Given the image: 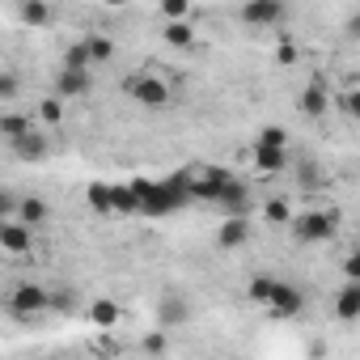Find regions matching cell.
Here are the masks:
<instances>
[{"label": "cell", "instance_id": "603a6c76", "mask_svg": "<svg viewBox=\"0 0 360 360\" xmlns=\"http://www.w3.org/2000/svg\"><path fill=\"white\" fill-rule=\"evenodd\" d=\"M191 5H195V0H161V13H165V22H174V18H191Z\"/></svg>", "mask_w": 360, "mask_h": 360}, {"label": "cell", "instance_id": "2e32d148", "mask_svg": "<svg viewBox=\"0 0 360 360\" xmlns=\"http://www.w3.org/2000/svg\"><path fill=\"white\" fill-rule=\"evenodd\" d=\"M165 43L169 47H195V22L191 18H174V22H165Z\"/></svg>", "mask_w": 360, "mask_h": 360}, {"label": "cell", "instance_id": "4dcf8cb0", "mask_svg": "<svg viewBox=\"0 0 360 360\" xmlns=\"http://www.w3.org/2000/svg\"><path fill=\"white\" fill-rule=\"evenodd\" d=\"M297 60V47H280V64H292Z\"/></svg>", "mask_w": 360, "mask_h": 360}, {"label": "cell", "instance_id": "7a4b0ae2", "mask_svg": "<svg viewBox=\"0 0 360 360\" xmlns=\"http://www.w3.org/2000/svg\"><path fill=\"white\" fill-rule=\"evenodd\" d=\"M339 208H326V212H301V217H288V225H292V238L297 242H326V238H335V229H339Z\"/></svg>", "mask_w": 360, "mask_h": 360}, {"label": "cell", "instance_id": "ac0fdd59", "mask_svg": "<svg viewBox=\"0 0 360 360\" xmlns=\"http://www.w3.org/2000/svg\"><path fill=\"white\" fill-rule=\"evenodd\" d=\"M81 47H85L89 64H106V60H115V43H110L106 34H85V39H81Z\"/></svg>", "mask_w": 360, "mask_h": 360}, {"label": "cell", "instance_id": "484cf974", "mask_svg": "<svg viewBox=\"0 0 360 360\" xmlns=\"http://www.w3.org/2000/svg\"><path fill=\"white\" fill-rule=\"evenodd\" d=\"M64 64H77V68H89V56H85V47H81V43H72V47L64 51Z\"/></svg>", "mask_w": 360, "mask_h": 360}, {"label": "cell", "instance_id": "3957f363", "mask_svg": "<svg viewBox=\"0 0 360 360\" xmlns=\"http://www.w3.org/2000/svg\"><path fill=\"white\" fill-rule=\"evenodd\" d=\"M288 18V0H246L242 5V22L263 30V26H280Z\"/></svg>", "mask_w": 360, "mask_h": 360}, {"label": "cell", "instance_id": "44dd1931", "mask_svg": "<svg viewBox=\"0 0 360 360\" xmlns=\"http://www.w3.org/2000/svg\"><path fill=\"white\" fill-rule=\"evenodd\" d=\"M34 123L26 119V115H5V119H0V136H5V140H18L22 131H30Z\"/></svg>", "mask_w": 360, "mask_h": 360}, {"label": "cell", "instance_id": "4fadbf2b", "mask_svg": "<svg viewBox=\"0 0 360 360\" xmlns=\"http://www.w3.org/2000/svg\"><path fill=\"white\" fill-rule=\"evenodd\" d=\"M47 217H51V208H47L43 200H34V195H22V200H18V221H22V225L43 229V225H47Z\"/></svg>", "mask_w": 360, "mask_h": 360}, {"label": "cell", "instance_id": "8fae6325", "mask_svg": "<svg viewBox=\"0 0 360 360\" xmlns=\"http://www.w3.org/2000/svg\"><path fill=\"white\" fill-rule=\"evenodd\" d=\"M288 161H292V148H280V144H259V140H255V165H259L263 174H280Z\"/></svg>", "mask_w": 360, "mask_h": 360}, {"label": "cell", "instance_id": "6da1fadb", "mask_svg": "<svg viewBox=\"0 0 360 360\" xmlns=\"http://www.w3.org/2000/svg\"><path fill=\"white\" fill-rule=\"evenodd\" d=\"M144 217H169L191 200V178H165V183H131Z\"/></svg>", "mask_w": 360, "mask_h": 360}, {"label": "cell", "instance_id": "f1b7e54d", "mask_svg": "<svg viewBox=\"0 0 360 360\" xmlns=\"http://www.w3.org/2000/svg\"><path fill=\"white\" fill-rule=\"evenodd\" d=\"M9 94H18V77L13 72H0V98H9Z\"/></svg>", "mask_w": 360, "mask_h": 360}, {"label": "cell", "instance_id": "5bb4252c", "mask_svg": "<svg viewBox=\"0 0 360 360\" xmlns=\"http://www.w3.org/2000/svg\"><path fill=\"white\" fill-rule=\"evenodd\" d=\"M246 238H250V225H246V217H225V225H221L217 242H221L225 250H238V246H246Z\"/></svg>", "mask_w": 360, "mask_h": 360}, {"label": "cell", "instance_id": "7c38bea8", "mask_svg": "<svg viewBox=\"0 0 360 360\" xmlns=\"http://www.w3.org/2000/svg\"><path fill=\"white\" fill-rule=\"evenodd\" d=\"M326 106H330V89H326L322 81H309V89L301 94V115L322 119V115H326Z\"/></svg>", "mask_w": 360, "mask_h": 360}, {"label": "cell", "instance_id": "d4e9b609", "mask_svg": "<svg viewBox=\"0 0 360 360\" xmlns=\"http://www.w3.org/2000/svg\"><path fill=\"white\" fill-rule=\"evenodd\" d=\"M271 288H276V280H271V276H255V280H250V301H263V305H267Z\"/></svg>", "mask_w": 360, "mask_h": 360}, {"label": "cell", "instance_id": "d6986e66", "mask_svg": "<svg viewBox=\"0 0 360 360\" xmlns=\"http://www.w3.org/2000/svg\"><path fill=\"white\" fill-rule=\"evenodd\" d=\"M119 318H123V309H119L115 301H106V297L89 305V322H94V326H115Z\"/></svg>", "mask_w": 360, "mask_h": 360}, {"label": "cell", "instance_id": "83f0119b", "mask_svg": "<svg viewBox=\"0 0 360 360\" xmlns=\"http://www.w3.org/2000/svg\"><path fill=\"white\" fill-rule=\"evenodd\" d=\"M288 217H292V212H288V204H284V200L267 204V221H276V225H288Z\"/></svg>", "mask_w": 360, "mask_h": 360}, {"label": "cell", "instance_id": "9a60e30c", "mask_svg": "<svg viewBox=\"0 0 360 360\" xmlns=\"http://www.w3.org/2000/svg\"><path fill=\"white\" fill-rule=\"evenodd\" d=\"M335 314H339L343 322H356V318H360V280H347V284L339 288V301H335Z\"/></svg>", "mask_w": 360, "mask_h": 360}, {"label": "cell", "instance_id": "d6a6232c", "mask_svg": "<svg viewBox=\"0 0 360 360\" xmlns=\"http://www.w3.org/2000/svg\"><path fill=\"white\" fill-rule=\"evenodd\" d=\"M0 225H5V212H0Z\"/></svg>", "mask_w": 360, "mask_h": 360}, {"label": "cell", "instance_id": "5b68a950", "mask_svg": "<svg viewBox=\"0 0 360 360\" xmlns=\"http://www.w3.org/2000/svg\"><path fill=\"white\" fill-rule=\"evenodd\" d=\"M123 89H127L136 102H144V106H165V102H169V85H165L161 77H153V72L127 77V81H123Z\"/></svg>", "mask_w": 360, "mask_h": 360}, {"label": "cell", "instance_id": "4316f807", "mask_svg": "<svg viewBox=\"0 0 360 360\" xmlns=\"http://www.w3.org/2000/svg\"><path fill=\"white\" fill-rule=\"evenodd\" d=\"M259 144H280V148H288V136H284L280 127H263V131H259Z\"/></svg>", "mask_w": 360, "mask_h": 360}, {"label": "cell", "instance_id": "30bf717a", "mask_svg": "<svg viewBox=\"0 0 360 360\" xmlns=\"http://www.w3.org/2000/svg\"><path fill=\"white\" fill-rule=\"evenodd\" d=\"M13 144V153L22 157V161H47V153H51V144H47V136L39 131V127H30V131H22L18 140H9Z\"/></svg>", "mask_w": 360, "mask_h": 360}, {"label": "cell", "instance_id": "7402d4cb", "mask_svg": "<svg viewBox=\"0 0 360 360\" xmlns=\"http://www.w3.org/2000/svg\"><path fill=\"white\" fill-rule=\"evenodd\" d=\"M39 119H43V123H60V119H64V98L47 94V98L39 102Z\"/></svg>", "mask_w": 360, "mask_h": 360}, {"label": "cell", "instance_id": "ffe728a7", "mask_svg": "<svg viewBox=\"0 0 360 360\" xmlns=\"http://www.w3.org/2000/svg\"><path fill=\"white\" fill-rule=\"evenodd\" d=\"M140 208V200H136V187H110V212H123V217H131Z\"/></svg>", "mask_w": 360, "mask_h": 360}, {"label": "cell", "instance_id": "e0dca14e", "mask_svg": "<svg viewBox=\"0 0 360 360\" xmlns=\"http://www.w3.org/2000/svg\"><path fill=\"white\" fill-rule=\"evenodd\" d=\"M18 18L26 22V26H34V30H43V26H51V5H47V0H22V5H18Z\"/></svg>", "mask_w": 360, "mask_h": 360}, {"label": "cell", "instance_id": "ba28073f", "mask_svg": "<svg viewBox=\"0 0 360 360\" xmlns=\"http://www.w3.org/2000/svg\"><path fill=\"white\" fill-rule=\"evenodd\" d=\"M267 309H271L276 318H297V314L305 309V297H301V288L276 280V288H271V297H267Z\"/></svg>", "mask_w": 360, "mask_h": 360}, {"label": "cell", "instance_id": "8992f818", "mask_svg": "<svg viewBox=\"0 0 360 360\" xmlns=\"http://www.w3.org/2000/svg\"><path fill=\"white\" fill-rule=\"evenodd\" d=\"M89 89H94V72L89 68H77V64H64L56 72V85H51L56 98H85Z\"/></svg>", "mask_w": 360, "mask_h": 360}, {"label": "cell", "instance_id": "1f68e13d", "mask_svg": "<svg viewBox=\"0 0 360 360\" xmlns=\"http://www.w3.org/2000/svg\"><path fill=\"white\" fill-rule=\"evenodd\" d=\"M106 5H127V0H106Z\"/></svg>", "mask_w": 360, "mask_h": 360}, {"label": "cell", "instance_id": "9c48e42d", "mask_svg": "<svg viewBox=\"0 0 360 360\" xmlns=\"http://www.w3.org/2000/svg\"><path fill=\"white\" fill-rule=\"evenodd\" d=\"M30 246H34V229L30 225H22L18 217L13 221H5V225H0V250H5V255H30Z\"/></svg>", "mask_w": 360, "mask_h": 360}, {"label": "cell", "instance_id": "cb8c5ba5", "mask_svg": "<svg viewBox=\"0 0 360 360\" xmlns=\"http://www.w3.org/2000/svg\"><path fill=\"white\" fill-rule=\"evenodd\" d=\"M89 208L94 212H110V187L106 183H94L89 187Z\"/></svg>", "mask_w": 360, "mask_h": 360}, {"label": "cell", "instance_id": "277c9868", "mask_svg": "<svg viewBox=\"0 0 360 360\" xmlns=\"http://www.w3.org/2000/svg\"><path fill=\"white\" fill-rule=\"evenodd\" d=\"M187 322H191V301L178 288H169V292L157 297V326L174 330V326H187Z\"/></svg>", "mask_w": 360, "mask_h": 360}, {"label": "cell", "instance_id": "f546056e", "mask_svg": "<svg viewBox=\"0 0 360 360\" xmlns=\"http://www.w3.org/2000/svg\"><path fill=\"white\" fill-rule=\"evenodd\" d=\"M144 347H148V352H161V347H165V339H161V335H148V339H144Z\"/></svg>", "mask_w": 360, "mask_h": 360}, {"label": "cell", "instance_id": "52a82bcc", "mask_svg": "<svg viewBox=\"0 0 360 360\" xmlns=\"http://www.w3.org/2000/svg\"><path fill=\"white\" fill-rule=\"evenodd\" d=\"M47 309V288H39V284H18L13 292H9V314L13 318H34V314H43Z\"/></svg>", "mask_w": 360, "mask_h": 360}]
</instances>
